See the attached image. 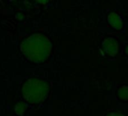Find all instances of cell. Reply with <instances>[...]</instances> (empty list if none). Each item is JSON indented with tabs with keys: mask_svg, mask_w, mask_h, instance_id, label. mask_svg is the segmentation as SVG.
Wrapping results in <instances>:
<instances>
[{
	"mask_svg": "<svg viewBox=\"0 0 128 116\" xmlns=\"http://www.w3.org/2000/svg\"><path fill=\"white\" fill-rule=\"evenodd\" d=\"M26 109V104L24 102H19L14 107V112L18 115H22Z\"/></svg>",
	"mask_w": 128,
	"mask_h": 116,
	"instance_id": "5",
	"label": "cell"
},
{
	"mask_svg": "<svg viewBox=\"0 0 128 116\" xmlns=\"http://www.w3.org/2000/svg\"><path fill=\"white\" fill-rule=\"evenodd\" d=\"M24 100L30 103H39L44 101L49 94L48 84L38 78H30L27 80L22 88Z\"/></svg>",
	"mask_w": 128,
	"mask_h": 116,
	"instance_id": "2",
	"label": "cell"
},
{
	"mask_svg": "<svg viewBox=\"0 0 128 116\" xmlns=\"http://www.w3.org/2000/svg\"><path fill=\"white\" fill-rule=\"evenodd\" d=\"M126 53L128 54V47H127V48H126Z\"/></svg>",
	"mask_w": 128,
	"mask_h": 116,
	"instance_id": "9",
	"label": "cell"
},
{
	"mask_svg": "<svg viewBox=\"0 0 128 116\" xmlns=\"http://www.w3.org/2000/svg\"><path fill=\"white\" fill-rule=\"evenodd\" d=\"M118 96L124 100H128V86H123L121 87L118 91Z\"/></svg>",
	"mask_w": 128,
	"mask_h": 116,
	"instance_id": "6",
	"label": "cell"
},
{
	"mask_svg": "<svg viewBox=\"0 0 128 116\" xmlns=\"http://www.w3.org/2000/svg\"><path fill=\"white\" fill-rule=\"evenodd\" d=\"M38 2H41V3H44V4L48 2V1H38Z\"/></svg>",
	"mask_w": 128,
	"mask_h": 116,
	"instance_id": "8",
	"label": "cell"
},
{
	"mask_svg": "<svg viewBox=\"0 0 128 116\" xmlns=\"http://www.w3.org/2000/svg\"><path fill=\"white\" fill-rule=\"evenodd\" d=\"M52 45L49 39L40 33L33 34L24 39L20 44V50L32 62L42 63L50 54Z\"/></svg>",
	"mask_w": 128,
	"mask_h": 116,
	"instance_id": "1",
	"label": "cell"
},
{
	"mask_svg": "<svg viewBox=\"0 0 128 116\" xmlns=\"http://www.w3.org/2000/svg\"><path fill=\"white\" fill-rule=\"evenodd\" d=\"M107 20L108 24L114 29L120 30L123 27V22L120 17L114 12H111L108 14Z\"/></svg>",
	"mask_w": 128,
	"mask_h": 116,
	"instance_id": "4",
	"label": "cell"
},
{
	"mask_svg": "<svg viewBox=\"0 0 128 116\" xmlns=\"http://www.w3.org/2000/svg\"><path fill=\"white\" fill-rule=\"evenodd\" d=\"M106 116H124V115L118 112H112V113L108 114Z\"/></svg>",
	"mask_w": 128,
	"mask_h": 116,
	"instance_id": "7",
	"label": "cell"
},
{
	"mask_svg": "<svg viewBox=\"0 0 128 116\" xmlns=\"http://www.w3.org/2000/svg\"><path fill=\"white\" fill-rule=\"evenodd\" d=\"M102 48L106 53L112 56L117 54L118 51V44L117 41L113 38H106L102 43Z\"/></svg>",
	"mask_w": 128,
	"mask_h": 116,
	"instance_id": "3",
	"label": "cell"
}]
</instances>
